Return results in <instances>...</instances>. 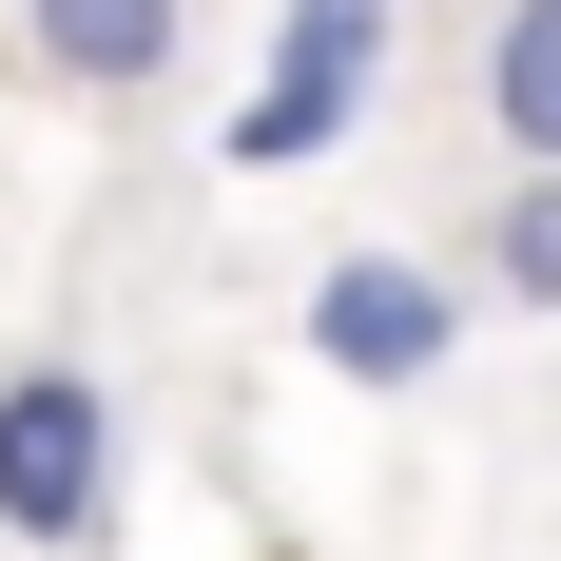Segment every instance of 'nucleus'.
<instances>
[{
    "label": "nucleus",
    "mask_w": 561,
    "mask_h": 561,
    "mask_svg": "<svg viewBox=\"0 0 561 561\" xmlns=\"http://www.w3.org/2000/svg\"><path fill=\"white\" fill-rule=\"evenodd\" d=\"M20 20V78H58V98H98V116H136L194 58V0H0Z\"/></svg>",
    "instance_id": "4"
},
{
    "label": "nucleus",
    "mask_w": 561,
    "mask_h": 561,
    "mask_svg": "<svg viewBox=\"0 0 561 561\" xmlns=\"http://www.w3.org/2000/svg\"><path fill=\"white\" fill-rule=\"evenodd\" d=\"M388 78H407V0H272V39H252V78H232L214 156L232 174H310V156H348V136L388 116Z\"/></svg>",
    "instance_id": "1"
},
{
    "label": "nucleus",
    "mask_w": 561,
    "mask_h": 561,
    "mask_svg": "<svg viewBox=\"0 0 561 561\" xmlns=\"http://www.w3.org/2000/svg\"><path fill=\"white\" fill-rule=\"evenodd\" d=\"M484 136H504V174H561V0L484 20Z\"/></svg>",
    "instance_id": "5"
},
{
    "label": "nucleus",
    "mask_w": 561,
    "mask_h": 561,
    "mask_svg": "<svg viewBox=\"0 0 561 561\" xmlns=\"http://www.w3.org/2000/svg\"><path fill=\"white\" fill-rule=\"evenodd\" d=\"M310 368L330 388H368V407H407V388H446L465 368V330H484V290H465V252H407V232H348L330 272H310Z\"/></svg>",
    "instance_id": "2"
},
{
    "label": "nucleus",
    "mask_w": 561,
    "mask_h": 561,
    "mask_svg": "<svg viewBox=\"0 0 561 561\" xmlns=\"http://www.w3.org/2000/svg\"><path fill=\"white\" fill-rule=\"evenodd\" d=\"M0 542L20 561L116 542V388L78 348H0Z\"/></svg>",
    "instance_id": "3"
},
{
    "label": "nucleus",
    "mask_w": 561,
    "mask_h": 561,
    "mask_svg": "<svg viewBox=\"0 0 561 561\" xmlns=\"http://www.w3.org/2000/svg\"><path fill=\"white\" fill-rule=\"evenodd\" d=\"M465 290H484V310H561V174H484V214H465Z\"/></svg>",
    "instance_id": "6"
}]
</instances>
